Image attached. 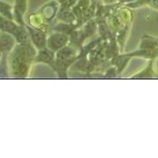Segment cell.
Instances as JSON below:
<instances>
[{"mask_svg":"<svg viewBox=\"0 0 158 158\" xmlns=\"http://www.w3.org/2000/svg\"><path fill=\"white\" fill-rule=\"evenodd\" d=\"M36 53L35 46L30 41L16 44L8 57L11 73L20 77L28 74L31 63L35 61Z\"/></svg>","mask_w":158,"mask_h":158,"instance_id":"1","label":"cell"},{"mask_svg":"<svg viewBox=\"0 0 158 158\" xmlns=\"http://www.w3.org/2000/svg\"><path fill=\"white\" fill-rule=\"evenodd\" d=\"M75 51L69 46H65L64 48L61 49L56 52V61H55V71L62 73L63 68H66L72 63L75 59Z\"/></svg>","mask_w":158,"mask_h":158,"instance_id":"2","label":"cell"},{"mask_svg":"<svg viewBox=\"0 0 158 158\" xmlns=\"http://www.w3.org/2000/svg\"><path fill=\"white\" fill-rule=\"evenodd\" d=\"M69 40H70L69 36L61 32L53 33L50 35V36L47 37V47L52 50L53 52H57L61 49L67 46Z\"/></svg>","mask_w":158,"mask_h":158,"instance_id":"3","label":"cell"},{"mask_svg":"<svg viewBox=\"0 0 158 158\" xmlns=\"http://www.w3.org/2000/svg\"><path fill=\"white\" fill-rule=\"evenodd\" d=\"M25 26L28 30L30 40H31L32 44L35 46V48L41 50V49L47 47V37L42 30L38 29V28L31 27L26 24H25Z\"/></svg>","mask_w":158,"mask_h":158,"instance_id":"4","label":"cell"},{"mask_svg":"<svg viewBox=\"0 0 158 158\" xmlns=\"http://www.w3.org/2000/svg\"><path fill=\"white\" fill-rule=\"evenodd\" d=\"M55 61H56V52L49 49L48 47L39 50L35 59V62L45 63L48 64L52 68H54Z\"/></svg>","mask_w":158,"mask_h":158,"instance_id":"5","label":"cell"},{"mask_svg":"<svg viewBox=\"0 0 158 158\" xmlns=\"http://www.w3.org/2000/svg\"><path fill=\"white\" fill-rule=\"evenodd\" d=\"M27 9V0H15L14 6V20L17 24L25 25L24 15Z\"/></svg>","mask_w":158,"mask_h":158,"instance_id":"6","label":"cell"},{"mask_svg":"<svg viewBox=\"0 0 158 158\" xmlns=\"http://www.w3.org/2000/svg\"><path fill=\"white\" fill-rule=\"evenodd\" d=\"M57 18L65 23V24H73L76 22V14L73 11V8H68L61 6L59 11L57 13Z\"/></svg>","mask_w":158,"mask_h":158,"instance_id":"7","label":"cell"},{"mask_svg":"<svg viewBox=\"0 0 158 158\" xmlns=\"http://www.w3.org/2000/svg\"><path fill=\"white\" fill-rule=\"evenodd\" d=\"M15 38L12 35L2 32L1 34V52H10L15 46Z\"/></svg>","mask_w":158,"mask_h":158,"instance_id":"8","label":"cell"},{"mask_svg":"<svg viewBox=\"0 0 158 158\" xmlns=\"http://www.w3.org/2000/svg\"><path fill=\"white\" fill-rule=\"evenodd\" d=\"M20 24H17L15 21L7 19L4 16H1V31L4 33H7L14 35L15 31L18 29Z\"/></svg>","mask_w":158,"mask_h":158,"instance_id":"9","label":"cell"},{"mask_svg":"<svg viewBox=\"0 0 158 158\" xmlns=\"http://www.w3.org/2000/svg\"><path fill=\"white\" fill-rule=\"evenodd\" d=\"M57 11H58V3L52 2V3H50L48 5H46L43 8V10H42V15L47 21H51L55 16Z\"/></svg>","mask_w":158,"mask_h":158,"instance_id":"10","label":"cell"},{"mask_svg":"<svg viewBox=\"0 0 158 158\" xmlns=\"http://www.w3.org/2000/svg\"><path fill=\"white\" fill-rule=\"evenodd\" d=\"M1 16L14 20V6L9 5L8 3L1 1Z\"/></svg>","mask_w":158,"mask_h":158,"instance_id":"11","label":"cell"},{"mask_svg":"<svg viewBox=\"0 0 158 158\" xmlns=\"http://www.w3.org/2000/svg\"><path fill=\"white\" fill-rule=\"evenodd\" d=\"M153 73H154V71H153V60H152L142 73H139L137 75L133 76L132 78H140V79H142V78H150V77H152Z\"/></svg>","mask_w":158,"mask_h":158,"instance_id":"12","label":"cell"},{"mask_svg":"<svg viewBox=\"0 0 158 158\" xmlns=\"http://www.w3.org/2000/svg\"><path fill=\"white\" fill-rule=\"evenodd\" d=\"M56 1H57L60 5H62V4H64L66 1H68V0H56Z\"/></svg>","mask_w":158,"mask_h":158,"instance_id":"13","label":"cell"}]
</instances>
